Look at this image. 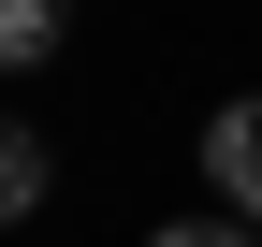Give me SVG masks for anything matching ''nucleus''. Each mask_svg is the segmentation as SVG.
<instances>
[{
    "instance_id": "obj_4",
    "label": "nucleus",
    "mask_w": 262,
    "mask_h": 247,
    "mask_svg": "<svg viewBox=\"0 0 262 247\" xmlns=\"http://www.w3.org/2000/svg\"><path fill=\"white\" fill-rule=\"evenodd\" d=\"M146 247H262V218H233V204H204V218H160Z\"/></svg>"
},
{
    "instance_id": "obj_1",
    "label": "nucleus",
    "mask_w": 262,
    "mask_h": 247,
    "mask_svg": "<svg viewBox=\"0 0 262 247\" xmlns=\"http://www.w3.org/2000/svg\"><path fill=\"white\" fill-rule=\"evenodd\" d=\"M204 189L233 204V218H262V87H248V102H219V116H204Z\"/></svg>"
},
{
    "instance_id": "obj_2",
    "label": "nucleus",
    "mask_w": 262,
    "mask_h": 247,
    "mask_svg": "<svg viewBox=\"0 0 262 247\" xmlns=\"http://www.w3.org/2000/svg\"><path fill=\"white\" fill-rule=\"evenodd\" d=\"M15 218H44V131L0 116V233H15Z\"/></svg>"
},
{
    "instance_id": "obj_3",
    "label": "nucleus",
    "mask_w": 262,
    "mask_h": 247,
    "mask_svg": "<svg viewBox=\"0 0 262 247\" xmlns=\"http://www.w3.org/2000/svg\"><path fill=\"white\" fill-rule=\"evenodd\" d=\"M58 29H73V0H0V73L58 58Z\"/></svg>"
}]
</instances>
